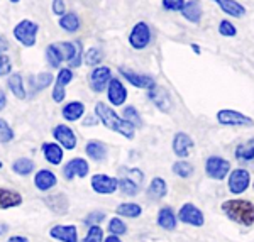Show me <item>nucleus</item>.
I'll return each mask as SVG.
<instances>
[{
    "label": "nucleus",
    "mask_w": 254,
    "mask_h": 242,
    "mask_svg": "<svg viewBox=\"0 0 254 242\" xmlns=\"http://www.w3.org/2000/svg\"><path fill=\"white\" fill-rule=\"evenodd\" d=\"M95 114L105 127L122 134V136H126L127 139L134 137V129H136V127L130 124V122H127L126 119H121L112 109H109V107L104 105L102 102H98L95 105Z\"/></svg>",
    "instance_id": "nucleus-1"
},
{
    "label": "nucleus",
    "mask_w": 254,
    "mask_h": 242,
    "mask_svg": "<svg viewBox=\"0 0 254 242\" xmlns=\"http://www.w3.org/2000/svg\"><path fill=\"white\" fill-rule=\"evenodd\" d=\"M222 210L229 219L236 220L237 224H254V205L248 200H227L222 203Z\"/></svg>",
    "instance_id": "nucleus-2"
},
{
    "label": "nucleus",
    "mask_w": 254,
    "mask_h": 242,
    "mask_svg": "<svg viewBox=\"0 0 254 242\" xmlns=\"http://www.w3.org/2000/svg\"><path fill=\"white\" fill-rule=\"evenodd\" d=\"M121 173L122 176H121L119 184H121L122 191L129 196L136 195L139 191V184L142 182V173L139 170H127V168H124Z\"/></svg>",
    "instance_id": "nucleus-3"
},
{
    "label": "nucleus",
    "mask_w": 254,
    "mask_h": 242,
    "mask_svg": "<svg viewBox=\"0 0 254 242\" xmlns=\"http://www.w3.org/2000/svg\"><path fill=\"white\" fill-rule=\"evenodd\" d=\"M39 31V26L31 20H22L17 24L14 29V36L19 43H22L24 46H34L36 43V32Z\"/></svg>",
    "instance_id": "nucleus-4"
},
{
    "label": "nucleus",
    "mask_w": 254,
    "mask_h": 242,
    "mask_svg": "<svg viewBox=\"0 0 254 242\" xmlns=\"http://www.w3.org/2000/svg\"><path fill=\"white\" fill-rule=\"evenodd\" d=\"M151 41V31L149 26L146 22H137L136 26L132 27L129 36V43L132 48L136 49H144Z\"/></svg>",
    "instance_id": "nucleus-5"
},
{
    "label": "nucleus",
    "mask_w": 254,
    "mask_h": 242,
    "mask_svg": "<svg viewBox=\"0 0 254 242\" xmlns=\"http://www.w3.org/2000/svg\"><path fill=\"white\" fill-rule=\"evenodd\" d=\"M207 175L214 180H224L227 176L229 170H231V163L225 161V159L219 158V156H210L207 159V165H205Z\"/></svg>",
    "instance_id": "nucleus-6"
},
{
    "label": "nucleus",
    "mask_w": 254,
    "mask_h": 242,
    "mask_svg": "<svg viewBox=\"0 0 254 242\" xmlns=\"http://www.w3.org/2000/svg\"><path fill=\"white\" fill-rule=\"evenodd\" d=\"M217 121L224 125H253L254 121L251 117L239 114L236 110H220L217 114Z\"/></svg>",
    "instance_id": "nucleus-7"
},
{
    "label": "nucleus",
    "mask_w": 254,
    "mask_h": 242,
    "mask_svg": "<svg viewBox=\"0 0 254 242\" xmlns=\"http://www.w3.org/2000/svg\"><path fill=\"white\" fill-rule=\"evenodd\" d=\"M249 182H251V176L246 170H234L231 173V178H229V190L231 193L239 195L246 191V188L249 186Z\"/></svg>",
    "instance_id": "nucleus-8"
},
{
    "label": "nucleus",
    "mask_w": 254,
    "mask_h": 242,
    "mask_svg": "<svg viewBox=\"0 0 254 242\" xmlns=\"http://www.w3.org/2000/svg\"><path fill=\"white\" fill-rule=\"evenodd\" d=\"M178 217H180V220H182V222L195 225V227H200V225H203V222H205V219H203V213L191 203L183 205V207L180 208V212H178Z\"/></svg>",
    "instance_id": "nucleus-9"
},
{
    "label": "nucleus",
    "mask_w": 254,
    "mask_h": 242,
    "mask_svg": "<svg viewBox=\"0 0 254 242\" xmlns=\"http://www.w3.org/2000/svg\"><path fill=\"white\" fill-rule=\"evenodd\" d=\"M92 186L97 193L110 195L119 188V182L116 178H109V176H105V175H95L92 178Z\"/></svg>",
    "instance_id": "nucleus-10"
},
{
    "label": "nucleus",
    "mask_w": 254,
    "mask_h": 242,
    "mask_svg": "<svg viewBox=\"0 0 254 242\" xmlns=\"http://www.w3.org/2000/svg\"><path fill=\"white\" fill-rule=\"evenodd\" d=\"M110 80V69L107 66H100L95 68L90 75V87H92L93 92H104L105 87H107Z\"/></svg>",
    "instance_id": "nucleus-11"
},
{
    "label": "nucleus",
    "mask_w": 254,
    "mask_h": 242,
    "mask_svg": "<svg viewBox=\"0 0 254 242\" xmlns=\"http://www.w3.org/2000/svg\"><path fill=\"white\" fill-rule=\"evenodd\" d=\"M119 71H121V75L126 78L129 83H132L134 87H137V88H147V90H151L154 87V80L151 76H147V75H139V73H134V71H130V69H127V68H119Z\"/></svg>",
    "instance_id": "nucleus-12"
},
{
    "label": "nucleus",
    "mask_w": 254,
    "mask_h": 242,
    "mask_svg": "<svg viewBox=\"0 0 254 242\" xmlns=\"http://www.w3.org/2000/svg\"><path fill=\"white\" fill-rule=\"evenodd\" d=\"M63 173H64V178L66 180H71V178H75V176L83 178V176H87V173H88V165H87L85 159L75 158V159H71L66 166H64Z\"/></svg>",
    "instance_id": "nucleus-13"
},
{
    "label": "nucleus",
    "mask_w": 254,
    "mask_h": 242,
    "mask_svg": "<svg viewBox=\"0 0 254 242\" xmlns=\"http://www.w3.org/2000/svg\"><path fill=\"white\" fill-rule=\"evenodd\" d=\"M53 134H55V137L61 142V146H63V147H66V149H75L76 137H75V134H73V130L69 129V127L56 125L55 130H53Z\"/></svg>",
    "instance_id": "nucleus-14"
},
{
    "label": "nucleus",
    "mask_w": 254,
    "mask_h": 242,
    "mask_svg": "<svg viewBox=\"0 0 254 242\" xmlns=\"http://www.w3.org/2000/svg\"><path fill=\"white\" fill-rule=\"evenodd\" d=\"M191 146H193V141H191V137L187 136L185 132H178L173 139V151L180 158H187Z\"/></svg>",
    "instance_id": "nucleus-15"
},
{
    "label": "nucleus",
    "mask_w": 254,
    "mask_h": 242,
    "mask_svg": "<svg viewBox=\"0 0 254 242\" xmlns=\"http://www.w3.org/2000/svg\"><path fill=\"white\" fill-rule=\"evenodd\" d=\"M127 98V90L124 88V85L121 83L119 80H110L109 85V100L112 105H122Z\"/></svg>",
    "instance_id": "nucleus-16"
},
{
    "label": "nucleus",
    "mask_w": 254,
    "mask_h": 242,
    "mask_svg": "<svg viewBox=\"0 0 254 242\" xmlns=\"http://www.w3.org/2000/svg\"><path fill=\"white\" fill-rule=\"evenodd\" d=\"M73 78V73L71 69L68 68H63L58 75V80H56V85H55V92H53V98L55 102H61L64 98V85H68Z\"/></svg>",
    "instance_id": "nucleus-17"
},
{
    "label": "nucleus",
    "mask_w": 254,
    "mask_h": 242,
    "mask_svg": "<svg viewBox=\"0 0 254 242\" xmlns=\"http://www.w3.org/2000/svg\"><path fill=\"white\" fill-rule=\"evenodd\" d=\"M51 237L61 242H76V229L73 225H56L51 229Z\"/></svg>",
    "instance_id": "nucleus-18"
},
{
    "label": "nucleus",
    "mask_w": 254,
    "mask_h": 242,
    "mask_svg": "<svg viewBox=\"0 0 254 242\" xmlns=\"http://www.w3.org/2000/svg\"><path fill=\"white\" fill-rule=\"evenodd\" d=\"M22 203V196L17 191L0 188V208H12Z\"/></svg>",
    "instance_id": "nucleus-19"
},
{
    "label": "nucleus",
    "mask_w": 254,
    "mask_h": 242,
    "mask_svg": "<svg viewBox=\"0 0 254 242\" xmlns=\"http://www.w3.org/2000/svg\"><path fill=\"white\" fill-rule=\"evenodd\" d=\"M147 95H149L151 100H153L154 104L158 105V109H161L163 112H168V110H170L171 102H170V98H168V95H166L165 90L153 87V88L149 90V92H147Z\"/></svg>",
    "instance_id": "nucleus-20"
},
{
    "label": "nucleus",
    "mask_w": 254,
    "mask_h": 242,
    "mask_svg": "<svg viewBox=\"0 0 254 242\" xmlns=\"http://www.w3.org/2000/svg\"><path fill=\"white\" fill-rule=\"evenodd\" d=\"M34 183H36V186H38L39 190L46 191V190H49V188L56 184V176L53 175L51 171L43 170V171H39V173L36 175Z\"/></svg>",
    "instance_id": "nucleus-21"
},
{
    "label": "nucleus",
    "mask_w": 254,
    "mask_h": 242,
    "mask_svg": "<svg viewBox=\"0 0 254 242\" xmlns=\"http://www.w3.org/2000/svg\"><path fill=\"white\" fill-rule=\"evenodd\" d=\"M217 5L222 9L225 14H229V15H232V17H243L244 15V12L246 9L243 5H241L239 2H227V0H217Z\"/></svg>",
    "instance_id": "nucleus-22"
},
{
    "label": "nucleus",
    "mask_w": 254,
    "mask_h": 242,
    "mask_svg": "<svg viewBox=\"0 0 254 242\" xmlns=\"http://www.w3.org/2000/svg\"><path fill=\"white\" fill-rule=\"evenodd\" d=\"M158 224L159 227L166 229V231H173L176 227V217L171 212V208H161L158 213Z\"/></svg>",
    "instance_id": "nucleus-23"
},
{
    "label": "nucleus",
    "mask_w": 254,
    "mask_h": 242,
    "mask_svg": "<svg viewBox=\"0 0 254 242\" xmlns=\"http://www.w3.org/2000/svg\"><path fill=\"white\" fill-rule=\"evenodd\" d=\"M85 112V105L81 102H71V104L64 105L63 109V116L68 121H78Z\"/></svg>",
    "instance_id": "nucleus-24"
},
{
    "label": "nucleus",
    "mask_w": 254,
    "mask_h": 242,
    "mask_svg": "<svg viewBox=\"0 0 254 242\" xmlns=\"http://www.w3.org/2000/svg\"><path fill=\"white\" fill-rule=\"evenodd\" d=\"M87 154L95 161H102L105 158V154H107V147L100 141H90L87 144Z\"/></svg>",
    "instance_id": "nucleus-25"
},
{
    "label": "nucleus",
    "mask_w": 254,
    "mask_h": 242,
    "mask_svg": "<svg viewBox=\"0 0 254 242\" xmlns=\"http://www.w3.org/2000/svg\"><path fill=\"white\" fill-rule=\"evenodd\" d=\"M43 149H44V156H46V159L51 165H60L61 159H63V151H61L60 146L46 142V144L43 146Z\"/></svg>",
    "instance_id": "nucleus-26"
},
{
    "label": "nucleus",
    "mask_w": 254,
    "mask_h": 242,
    "mask_svg": "<svg viewBox=\"0 0 254 242\" xmlns=\"http://www.w3.org/2000/svg\"><path fill=\"white\" fill-rule=\"evenodd\" d=\"M182 14H183V17L188 19L190 22H198L200 17H202V10H200L196 2H185V5H183V9H182Z\"/></svg>",
    "instance_id": "nucleus-27"
},
{
    "label": "nucleus",
    "mask_w": 254,
    "mask_h": 242,
    "mask_svg": "<svg viewBox=\"0 0 254 242\" xmlns=\"http://www.w3.org/2000/svg\"><path fill=\"white\" fill-rule=\"evenodd\" d=\"M53 81V75L51 73H41L38 76H32L29 80L31 87H32V92H41V90H44L48 87V85H51Z\"/></svg>",
    "instance_id": "nucleus-28"
},
{
    "label": "nucleus",
    "mask_w": 254,
    "mask_h": 242,
    "mask_svg": "<svg viewBox=\"0 0 254 242\" xmlns=\"http://www.w3.org/2000/svg\"><path fill=\"white\" fill-rule=\"evenodd\" d=\"M46 58H48V63L51 64V66H60V63L64 60L63 56V51H61L60 44H51V46H48L46 49Z\"/></svg>",
    "instance_id": "nucleus-29"
},
{
    "label": "nucleus",
    "mask_w": 254,
    "mask_h": 242,
    "mask_svg": "<svg viewBox=\"0 0 254 242\" xmlns=\"http://www.w3.org/2000/svg\"><path fill=\"white\" fill-rule=\"evenodd\" d=\"M60 26L63 27L64 31H68V32L78 31V27H80L78 15H76L75 12H69V14L63 15V17H61V20H60Z\"/></svg>",
    "instance_id": "nucleus-30"
},
{
    "label": "nucleus",
    "mask_w": 254,
    "mask_h": 242,
    "mask_svg": "<svg viewBox=\"0 0 254 242\" xmlns=\"http://www.w3.org/2000/svg\"><path fill=\"white\" fill-rule=\"evenodd\" d=\"M236 158L241 159V161H251V159H254V139L246 142V144L237 146Z\"/></svg>",
    "instance_id": "nucleus-31"
},
{
    "label": "nucleus",
    "mask_w": 254,
    "mask_h": 242,
    "mask_svg": "<svg viewBox=\"0 0 254 242\" xmlns=\"http://www.w3.org/2000/svg\"><path fill=\"white\" fill-rule=\"evenodd\" d=\"M9 88L17 98H26V88H24L22 76L19 73H15V75H12L9 78Z\"/></svg>",
    "instance_id": "nucleus-32"
},
{
    "label": "nucleus",
    "mask_w": 254,
    "mask_h": 242,
    "mask_svg": "<svg viewBox=\"0 0 254 242\" xmlns=\"http://www.w3.org/2000/svg\"><path fill=\"white\" fill-rule=\"evenodd\" d=\"M166 183L165 180L161 178H154L153 182L149 184V190H147V193H149L153 198H163V196L166 195Z\"/></svg>",
    "instance_id": "nucleus-33"
},
{
    "label": "nucleus",
    "mask_w": 254,
    "mask_h": 242,
    "mask_svg": "<svg viewBox=\"0 0 254 242\" xmlns=\"http://www.w3.org/2000/svg\"><path fill=\"white\" fill-rule=\"evenodd\" d=\"M142 212V208L139 207L136 203H122L117 207V213L122 217H130V219H134V217H139Z\"/></svg>",
    "instance_id": "nucleus-34"
},
{
    "label": "nucleus",
    "mask_w": 254,
    "mask_h": 242,
    "mask_svg": "<svg viewBox=\"0 0 254 242\" xmlns=\"http://www.w3.org/2000/svg\"><path fill=\"white\" fill-rule=\"evenodd\" d=\"M12 170H14L17 175H29L31 171L34 170V163H32L31 159L20 158L14 163V165H12Z\"/></svg>",
    "instance_id": "nucleus-35"
},
{
    "label": "nucleus",
    "mask_w": 254,
    "mask_h": 242,
    "mask_svg": "<svg viewBox=\"0 0 254 242\" xmlns=\"http://www.w3.org/2000/svg\"><path fill=\"white\" fill-rule=\"evenodd\" d=\"M173 171L178 176H182V178H188V176L193 173V166L187 161H178L173 165Z\"/></svg>",
    "instance_id": "nucleus-36"
},
{
    "label": "nucleus",
    "mask_w": 254,
    "mask_h": 242,
    "mask_svg": "<svg viewBox=\"0 0 254 242\" xmlns=\"http://www.w3.org/2000/svg\"><path fill=\"white\" fill-rule=\"evenodd\" d=\"M14 139V130L3 119H0V142H10Z\"/></svg>",
    "instance_id": "nucleus-37"
},
{
    "label": "nucleus",
    "mask_w": 254,
    "mask_h": 242,
    "mask_svg": "<svg viewBox=\"0 0 254 242\" xmlns=\"http://www.w3.org/2000/svg\"><path fill=\"white\" fill-rule=\"evenodd\" d=\"M124 119L127 122H130L134 127L136 125H141V117H139V112L134 107H126L124 110Z\"/></svg>",
    "instance_id": "nucleus-38"
},
{
    "label": "nucleus",
    "mask_w": 254,
    "mask_h": 242,
    "mask_svg": "<svg viewBox=\"0 0 254 242\" xmlns=\"http://www.w3.org/2000/svg\"><path fill=\"white\" fill-rule=\"evenodd\" d=\"M109 231L112 234H116V236H121V234L127 232V227H126V224L122 222L121 219H112L109 222Z\"/></svg>",
    "instance_id": "nucleus-39"
},
{
    "label": "nucleus",
    "mask_w": 254,
    "mask_h": 242,
    "mask_svg": "<svg viewBox=\"0 0 254 242\" xmlns=\"http://www.w3.org/2000/svg\"><path fill=\"white\" fill-rule=\"evenodd\" d=\"M102 236H104L102 229L98 227V225H92L87 237H85V241H81V242H102Z\"/></svg>",
    "instance_id": "nucleus-40"
},
{
    "label": "nucleus",
    "mask_w": 254,
    "mask_h": 242,
    "mask_svg": "<svg viewBox=\"0 0 254 242\" xmlns=\"http://www.w3.org/2000/svg\"><path fill=\"white\" fill-rule=\"evenodd\" d=\"M85 61H87V64H98L102 61V51L100 49L92 48L90 51H87V58H85Z\"/></svg>",
    "instance_id": "nucleus-41"
},
{
    "label": "nucleus",
    "mask_w": 254,
    "mask_h": 242,
    "mask_svg": "<svg viewBox=\"0 0 254 242\" xmlns=\"http://www.w3.org/2000/svg\"><path fill=\"white\" fill-rule=\"evenodd\" d=\"M219 32L222 36H227V38H232V36H236V27L232 26L231 22H229V20H222V22H220V26H219Z\"/></svg>",
    "instance_id": "nucleus-42"
},
{
    "label": "nucleus",
    "mask_w": 254,
    "mask_h": 242,
    "mask_svg": "<svg viewBox=\"0 0 254 242\" xmlns=\"http://www.w3.org/2000/svg\"><path fill=\"white\" fill-rule=\"evenodd\" d=\"M12 69V64H10V60L9 56L5 55H0V76H5L9 75Z\"/></svg>",
    "instance_id": "nucleus-43"
},
{
    "label": "nucleus",
    "mask_w": 254,
    "mask_h": 242,
    "mask_svg": "<svg viewBox=\"0 0 254 242\" xmlns=\"http://www.w3.org/2000/svg\"><path fill=\"white\" fill-rule=\"evenodd\" d=\"M183 5H185V2H182V0H176V2H171V0H163V7H165L166 10H182Z\"/></svg>",
    "instance_id": "nucleus-44"
},
{
    "label": "nucleus",
    "mask_w": 254,
    "mask_h": 242,
    "mask_svg": "<svg viewBox=\"0 0 254 242\" xmlns=\"http://www.w3.org/2000/svg\"><path fill=\"white\" fill-rule=\"evenodd\" d=\"M53 10H55V14H64V10H66V5H64V2H61V0H56L55 3H53Z\"/></svg>",
    "instance_id": "nucleus-45"
},
{
    "label": "nucleus",
    "mask_w": 254,
    "mask_h": 242,
    "mask_svg": "<svg viewBox=\"0 0 254 242\" xmlns=\"http://www.w3.org/2000/svg\"><path fill=\"white\" fill-rule=\"evenodd\" d=\"M104 219V213H98V215H90L87 219V224H92V222H100Z\"/></svg>",
    "instance_id": "nucleus-46"
},
{
    "label": "nucleus",
    "mask_w": 254,
    "mask_h": 242,
    "mask_svg": "<svg viewBox=\"0 0 254 242\" xmlns=\"http://www.w3.org/2000/svg\"><path fill=\"white\" fill-rule=\"evenodd\" d=\"M5 105H7V98H5V93L0 90V110H3L5 109Z\"/></svg>",
    "instance_id": "nucleus-47"
},
{
    "label": "nucleus",
    "mask_w": 254,
    "mask_h": 242,
    "mask_svg": "<svg viewBox=\"0 0 254 242\" xmlns=\"http://www.w3.org/2000/svg\"><path fill=\"white\" fill-rule=\"evenodd\" d=\"M7 48H9V44H7V41L3 38H0V55H2L3 51H7Z\"/></svg>",
    "instance_id": "nucleus-48"
},
{
    "label": "nucleus",
    "mask_w": 254,
    "mask_h": 242,
    "mask_svg": "<svg viewBox=\"0 0 254 242\" xmlns=\"http://www.w3.org/2000/svg\"><path fill=\"white\" fill-rule=\"evenodd\" d=\"M7 242H29L27 239H24V237H10Z\"/></svg>",
    "instance_id": "nucleus-49"
},
{
    "label": "nucleus",
    "mask_w": 254,
    "mask_h": 242,
    "mask_svg": "<svg viewBox=\"0 0 254 242\" xmlns=\"http://www.w3.org/2000/svg\"><path fill=\"white\" fill-rule=\"evenodd\" d=\"M7 229H9V227H7L5 224L0 225V236H2V234H5V232H7Z\"/></svg>",
    "instance_id": "nucleus-50"
},
{
    "label": "nucleus",
    "mask_w": 254,
    "mask_h": 242,
    "mask_svg": "<svg viewBox=\"0 0 254 242\" xmlns=\"http://www.w3.org/2000/svg\"><path fill=\"white\" fill-rule=\"evenodd\" d=\"M105 242H121V241H119V239H117V237H116V236H110V237H109V239H107V241H105Z\"/></svg>",
    "instance_id": "nucleus-51"
},
{
    "label": "nucleus",
    "mask_w": 254,
    "mask_h": 242,
    "mask_svg": "<svg viewBox=\"0 0 254 242\" xmlns=\"http://www.w3.org/2000/svg\"><path fill=\"white\" fill-rule=\"evenodd\" d=\"M0 168H2V163H0Z\"/></svg>",
    "instance_id": "nucleus-52"
}]
</instances>
